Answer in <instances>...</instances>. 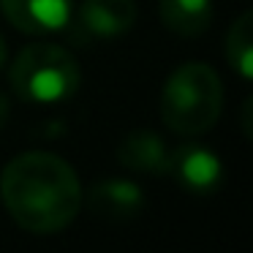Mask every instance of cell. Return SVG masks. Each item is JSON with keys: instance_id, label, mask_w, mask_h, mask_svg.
<instances>
[{"instance_id": "4", "label": "cell", "mask_w": 253, "mask_h": 253, "mask_svg": "<svg viewBox=\"0 0 253 253\" xmlns=\"http://www.w3.org/2000/svg\"><path fill=\"white\" fill-rule=\"evenodd\" d=\"M169 174H174V180L185 191L207 196L218 191L223 182V164L204 144L188 142L169 153Z\"/></svg>"}, {"instance_id": "7", "label": "cell", "mask_w": 253, "mask_h": 253, "mask_svg": "<svg viewBox=\"0 0 253 253\" xmlns=\"http://www.w3.org/2000/svg\"><path fill=\"white\" fill-rule=\"evenodd\" d=\"M90 210L106 220H131L144 210V193L131 180H104L90 188Z\"/></svg>"}, {"instance_id": "1", "label": "cell", "mask_w": 253, "mask_h": 253, "mask_svg": "<svg viewBox=\"0 0 253 253\" xmlns=\"http://www.w3.org/2000/svg\"><path fill=\"white\" fill-rule=\"evenodd\" d=\"M0 199L25 231L55 234L79 215L82 185L66 158L33 150L6 164L0 174Z\"/></svg>"}, {"instance_id": "6", "label": "cell", "mask_w": 253, "mask_h": 253, "mask_svg": "<svg viewBox=\"0 0 253 253\" xmlns=\"http://www.w3.org/2000/svg\"><path fill=\"white\" fill-rule=\"evenodd\" d=\"M79 28L93 39H120L136 22L133 0H82L77 11Z\"/></svg>"}, {"instance_id": "8", "label": "cell", "mask_w": 253, "mask_h": 253, "mask_svg": "<svg viewBox=\"0 0 253 253\" xmlns=\"http://www.w3.org/2000/svg\"><path fill=\"white\" fill-rule=\"evenodd\" d=\"M117 161L126 169L139 171V174H169V150L164 139L153 131H133L120 142Z\"/></svg>"}, {"instance_id": "12", "label": "cell", "mask_w": 253, "mask_h": 253, "mask_svg": "<svg viewBox=\"0 0 253 253\" xmlns=\"http://www.w3.org/2000/svg\"><path fill=\"white\" fill-rule=\"evenodd\" d=\"M3 63H6V41L0 36V68H3Z\"/></svg>"}, {"instance_id": "10", "label": "cell", "mask_w": 253, "mask_h": 253, "mask_svg": "<svg viewBox=\"0 0 253 253\" xmlns=\"http://www.w3.org/2000/svg\"><path fill=\"white\" fill-rule=\"evenodd\" d=\"M226 57L242 79L253 77V14L242 11L226 36Z\"/></svg>"}, {"instance_id": "11", "label": "cell", "mask_w": 253, "mask_h": 253, "mask_svg": "<svg viewBox=\"0 0 253 253\" xmlns=\"http://www.w3.org/2000/svg\"><path fill=\"white\" fill-rule=\"evenodd\" d=\"M8 115H11V104H8L6 95H0V128L8 123Z\"/></svg>"}, {"instance_id": "3", "label": "cell", "mask_w": 253, "mask_h": 253, "mask_svg": "<svg viewBox=\"0 0 253 253\" xmlns=\"http://www.w3.org/2000/svg\"><path fill=\"white\" fill-rule=\"evenodd\" d=\"M82 71L71 52L57 44H33L11 66V87L28 104H60L79 90Z\"/></svg>"}, {"instance_id": "9", "label": "cell", "mask_w": 253, "mask_h": 253, "mask_svg": "<svg viewBox=\"0 0 253 253\" xmlns=\"http://www.w3.org/2000/svg\"><path fill=\"white\" fill-rule=\"evenodd\" d=\"M161 22L182 39H196L210 28L212 0H158Z\"/></svg>"}, {"instance_id": "5", "label": "cell", "mask_w": 253, "mask_h": 253, "mask_svg": "<svg viewBox=\"0 0 253 253\" xmlns=\"http://www.w3.org/2000/svg\"><path fill=\"white\" fill-rule=\"evenodd\" d=\"M6 19L28 36L66 30L74 17V0H0Z\"/></svg>"}, {"instance_id": "2", "label": "cell", "mask_w": 253, "mask_h": 253, "mask_svg": "<svg viewBox=\"0 0 253 253\" xmlns=\"http://www.w3.org/2000/svg\"><path fill=\"white\" fill-rule=\"evenodd\" d=\"M223 109V84L207 63H185L164 84L161 117L180 136H199L218 123Z\"/></svg>"}]
</instances>
